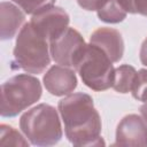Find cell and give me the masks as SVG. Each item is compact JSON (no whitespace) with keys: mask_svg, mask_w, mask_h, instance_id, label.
<instances>
[{"mask_svg":"<svg viewBox=\"0 0 147 147\" xmlns=\"http://www.w3.org/2000/svg\"><path fill=\"white\" fill-rule=\"evenodd\" d=\"M13 54L11 68L22 69L28 74H41L51 63L49 41L30 22L20 30Z\"/></svg>","mask_w":147,"mask_h":147,"instance_id":"7a4b0ae2","label":"cell"},{"mask_svg":"<svg viewBox=\"0 0 147 147\" xmlns=\"http://www.w3.org/2000/svg\"><path fill=\"white\" fill-rule=\"evenodd\" d=\"M0 144L2 146L14 145V146H29L28 140H25L22 134L15 130L13 126L7 124H1L0 126Z\"/></svg>","mask_w":147,"mask_h":147,"instance_id":"5bb4252c","label":"cell"},{"mask_svg":"<svg viewBox=\"0 0 147 147\" xmlns=\"http://www.w3.org/2000/svg\"><path fill=\"white\" fill-rule=\"evenodd\" d=\"M131 93L136 100L147 102V69H140L137 71Z\"/></svg>","mask_w":147,"mask_h":147,"instance_id":"9a60e30c","label":"cell"},{"mask_svg":"<svg viewBox=\"0 0 147 147\" xmlns=\"http://www.w3.org/2000/svg\"><path fill=\"white\" fill-rule=\"evenodd\" d=\"M23 9L25 14L34 15L46 8L52 7L55 3V0H11Z\"/></svg>","mask_w":147,"mask_h":147,"instance_id":"2e32d148","label":"cell"},{"mask_svg":"<svg viewBox=\"0 0 147 147\" xmlns=\"http://www.w3.org/2000/svg\"><path fill=\"white\" fill-rule=\"evenodd\" d=\"M86 42L74 28H68L61 36L49 42L51 56L55 63L64 67H76L82 57Z\"/></svg>","mask_w":147,"mask_h":147,"instance_id":"8992f818","label":"cell"},{"mask_svg":"<svg viewBox=\"0 0 147 147\" xmlns=\"http://www.w3.org/2000/svg\"><path fill=\"white\" fill-rule=\"evenodd\" d=\"M69 15L61 7H49L34 15L30 23L49 42L61 36L69 26Z\"/></svg>","mask_w":147,"mask_h":147,"instance_id":"52a82bcc","label":"cell"},{"mask_svg":"<svg viewBox=\"0 0 147 147\" xmlns=\"http://www.w3.org/2000/svg\"><path fill=\"white\" fill-rule=\"evenodd\" d=\"M140 114H141L142 118L145 119V122L147 123V103H145L140 107Z\"/></svg>","mask_w":147,"mask_h":147,"instance_id":"ffe728a7","label":"cell"},{"mask_svg":"<svg viewBox=\"0 0 147 147\" xmlns=\"http://www.w3.org/2000/svg\"><path fill=\"white\" fill-rule=\"evenodd\" d=\"M46 90L55 96L68 95L77 87V77L74 70L64 65L51 67L42 78Z\"/></svg>","mask_w":147,"mask_h":147,"instance_id":"9c48e42d","label":"cell"},{"mask_svg":"<svg viewBox=\"0 0 147 147\" xmlns=\"http://www.w3.org/2000/svg\"><path fill=\"white\" fill-rule=\"evenodd\" d=\"M90 42L101 48L111 62H118L124 54V41L122 34L111 28H99L90 37Z\"/></svg>","mask_w":147,"mask_h":147,"instance_id":"30bf717a","label":"cell"},{"mask_svg":"<svg viewBox=\"0 0 147 147\" xmlns=\"http://www.w3.org/2000/svg\"><path fill=\"white\" fill-rule=\"evenodd\" d=\"M67 139L74 146L105 145L101 139V118L93 99L86 93H70L57 103Z\"/></svg>","mask_w":147,"mask_h":147,"instance_id":"6da1fadb","label":"cell"},{"mask_svg":"<svg viewBox=\"0 0 147 147\" xmlns=\"http://www.w3.org/2000/svg\"><path fill=\"white\" fill-rule=\"evenodd\" d=\"M137 70L129 64H122L115 69V79L113 88L118 93H129L131 92L133 80L136 78Z\"/></svg>","mask_w":147,"mask_h":147,"instance_id":"7c38bea8","label":"cell"},{"mask_svg":"<svg viewBox=\"0 0 147 147\" xmlns=\"http://www.w3.org/2000/svg\"><path fill=\"white\" fill-rule=\"evenodd\" d=\"M42 93L40 80L28 74H18L6 80L1 86L2 117H15L36 103Z\"/></svg>","mask_w":147,"mask_h":147,"instance_id":"277c9868","label":"cell"},{"mask_svg":"<svg viewBox=\"0 0 147 147\" xmlns=\"http://www.w3.org/2000/svg\"><path fill=\"white\" fill-rule=\"evenodd\" d=\"M117 146H147V123L137 115L130 114L124 116L116 129Z\"/></svg>","mask_w":147,"mask_h":147,"instance_id":"ba28073f","label":"cell"},{"mask_svg":"<svg viewBox=\"0 0 147 147\" xmlns=\"http://www.w3.org/2000/svg\"><path fill=\"white\" fill-rule=\"evenodd\" d=\"M20 129L34 146H53L62 138V126L57 110L40 103L25 111L20 118Z\"/></svg>","mask_w":147,"mask_h":147,"instance_id":"3957f363","label":"cell"},{"mask_svg":"<svg viewBox=\"0 0 147 147\" xmlns=\"http://www.w3.org/2000/svg\"><path fill=\"white\" fill-rule=\"evenodd\" d=\"M75 69L83 83L93 91L101 92L113 87L115 68L108 55L93 44L86 45Z\"/></svg>","mask_w":147,"mask_h":147,"instance_id":"5b68a950","label":"cell"},{"mask_svg":"<svg viewBox=\"0 0 147 147\" xmlns=\"http://www.w3.org/2000/svg\"><path fill=\"white\" fill-rule=\"evenodd\" d=\"M126 13L147 16V0H117Z\"/></svg>","mask_w":147,"mask_h":147,"instance_id":"e0dca14e","label":"cell"},{"mask_svg":"<svg viewBox=\"0 0 147 147\" xmlns=\"http://www.w3.org/2000/svg\"><path fill=\"white\" fill-rule=\"evenodd\" d=\"M98 11V17L100 21L105 23H119L126 17V11L123 9V7L118 3L117 0H109L102 8H100Z\"/></svg>","mask_w":147,"mask_h":147,"instance_id":"4fadbf2b","label":"cell"},{"mask_svg":"<svg viewBox=\"0 0 147 147\" xmlns=\"http://www.w3.org/2000/svg\"><path fill=\"white\" fill-rule=\"evenodd\" d=\"M109 0H77L78 5L85 9V10H99L100 8H102Z\"/></svg>","mask_w":147,"mask_h":147,"instance_id":"ac0fdd59","label":"cell"},{"mask_svg":"<svg viewBox=\"0 0 147 147\" xmlns=\"http://www.w3.org/2000/svg\"><path fill=\"white\" fill-rule=\"evenodd\" d=\"M0 37L2 40H8L15 37L18 29L25 21V15L22 10L10 2L2 1L0 5Z\"/></svg>","mask_w":147,"mask_h":147,"instance_id":"8fae6325","label":"cell"},{"mask_svg":"<svg viewBox=\"0 0 147 147\" xmlns=\"http://www.w3.org/2000/svg\"><path fill=\"white\" fill-rule=\"evenodd\" d=\"M139 59L140 62L147 67V38L142 41L141 47H140V52H139Z\"/></svg>","mask_w":147,"mask_h":147,"instance_id":"d6986e66","label":"cell"}]
</instances>
